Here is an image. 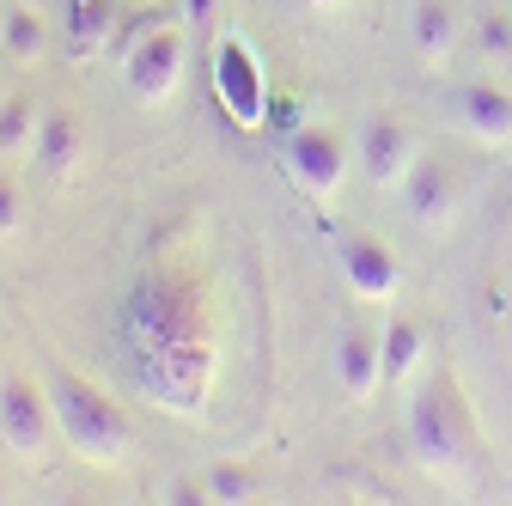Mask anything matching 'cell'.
Segmentation results:
<instances>
[{
	"instance_id": "cell-11",
	"label": "cell",
	"mask_w": 512,
	"mask_h": 506,
	"mask_svg": "<svg viewBox=\"0 0 512 506\" xmlns=\"http://www.w3.org/2000/svg\"><path fill=\"white\" fill-rule=\"evenodd\" d=\"M403 202H409V220L415 226H445L458 208V177L445 159H415V171L403 177Z\"/></svg>"
},
{
	"instance_id": "cell-5",
	"label": "cell",
	"mask_w": 512,
	"mask_h": 506,
	"mask_svg": "<svg viewBox=\"0 0 512 506\" xmlns=\"http://www.w3.org/2000/svg\"><path fill=\"white\" fill-rule=\"evenodd\" d=\"M122 80H128V92H135L141 104H165L177 92V80H183V37L165 31V25L141 31L122 49Z\"/></svg>"
},
{
	"instance_id": "cell-13",
	"label": "cell",
	"mask_w": 512,
	"mask_h": 506,
	"mask_svg": "<svg viewBox=\"0 0 512 506\" xmlns=\"http://www.w3.org/2000/svg\"><path fill=\"white\" fill-rule=\"evenodd\" d=\"M336 372H342V391L348 397H372L384 385V336L372 330H348L336 342Z\"/></svg>"
},
{
	"instance_id": "cell-24",
	"label": "cell",
	"mask_w": 512,
	"mask_h": 506,
	"mask_svg": "<svg viewBox=\"0 0 512 506\" xmlns=\"http://www.w3.org/2000/svg\"><path fill=\"white\" fill-rule=\"evenodd\" d=\"M299 7H311V13H336V7H348V0H299Z\"/></svg>"
},
{
	"instance_id": "cell-10",
	"label": "cell",
	"mask_w": 512,
	"mask_h": 506,
	"mask_svg": "<svg viewBox=\"0 0 512 506\" xmlns=\"http://www.w3.org/2000/svg\"><path fill=\"white\" fill-rule=\"evenodd\" d=\"M342 281H348L354 299L384 305V299H397L403 269H397V257H391L378 238H348V244H342Z\"/></svg>"
},
{
	"instance_id": "cell-28",
	"label": "cell",
	"mask_w": 512,
	"mask_h": 506,
	"mask_svg": "<svg viewBox=\"0 0 512 506\" xmlns=\"http://www.w3.org/2000/svg\"><path fill=\"white\" fill-rule=\"evenodd\" d=\"M0 98H7V92H0Z\"/></svg>"
},
{
	"instance_id": "cell-23",
	"label": "cell",
	"mask_w": 512,
	"mask_h": 506,
	"mask_svg": "<svg viewBox=\"0 0 512 506\" xmlns=\"http://www.w3.org/2000/svg\"><path fill=\"white\" fill-rule=\"evenodd\" d=\"M263 122H275V129H287V135H293V129H299V110H293V98H269V116H263Z\"/></svg>"
},
{
	"instance_id": "cell-17",
	"label": "cell",
	"mask_w": 512,
	"mask_h": 506,
	"mask_svg": "<svg viewBox=\"0 0 512 506\" xmlns=\"http://www.w3.org/2000/svg\"><path fill=\"white\" fill-rule=\"evenodd\" d=\"M0 43H7V55H19V61L43 55L49 31H43V7H37V0H19V7L0 13Z\"/></svg>"
},
{
	"instance_id": "cell-2",
	"label": "cell",
	"mask_w": 512,
	"mask_h": 506,
	"mask_svg": "<svg viewBox=\"0 0 512 506\" xmlns=\"http://www.w3.org/2000/svg\"><path fill=\"white\" fill-rule=\"evenodd\" d=\"M49 397H55L61 439H68L86 464H122V458H128V446H135V427H128L122 403L104 397L92 378L55 366V372H49Z\"/></svg>"
},
{
	"instance_id": "cell-27",
	"label": "cell",
	"mask_w": 512,
	"mask_h": 506,
	"mask_svg": "<svg viewBox=\"0 0 512 506\" xmlns=\"http://www.w3.org/2000/svg\"><path fill=\"white\" fill-rule=\"evenodd\" d=\"M37 7H49V0H37Z\"/></svg>"
},
{
	"instance_id": "cell-3",
	"label": "cell",
	"mask_w": 512,
	"mask_h": 506,
	"mask_svg": "<svg viewBox=\"0 0 512 506\" xmlns=\"http://www.w3.org/2000/svg\"><path fill=\"white\" fill-rule=\"evenodd\" d=\"M409 446L439 476H452V470L470 464V452H476V421H470V409H464V397H458L452 378H433V385L415 391V403H409Z\"/></svg>"
},
{
	"instance_id": "cell-12",
	"label": "cell",
	"mask_w": 512,
	"mask_h": 506,
	"mask_svg": "<svg viewBox=\"0 0 512 506\" xmlns=\"http://www.w3.org/2000/svg\"><path fill=\"white\" fill-rule=\"evenodd\" d=\"M458 122L476 135V141H488V147H512V92L506 86H464L458 92Z\"/></svg>"
},
{
	"instance_id": "cell-21",
	"label": "cell",
	"mask_w": 512,
	"mask_h": 506,
	"mask_svg": "<svg viewBox=\"0 0 512 506\" xmlns=\"http://www.w3.org/2000/svg\"><path fill=\"white\" fill-rule=\"evenodd\" d=\"M482 43H488V55H512V25L506 19H482Z\"/></svg>"
},
{
	"instance_id": "cell-26",
	"label": "cell",
	"mask_w": 512,
	"mask_h": 506,
	"mask_svg": "<svg viewBox=\"0 0 512 506\" xmlns=\"http://www.w3.org/2000/svg\"><path fill=\"white\" fill-rule=\"evenodd\" d=\"M0 500H7V482H0Z\"/></svg>"
},
{
	"instance_id": "cell-4",
	"label": "cell",
	"mask_w": 512,
	"mask_h": 506,
	"mask_svg": "<svg viewBox=\"0 0 512 506\" xmlns=\"http://www.w3.org/2000/svg\"><path fill=\"white\" fill-rule=\"evenodd\" d=\"M281 159H287V177L305 189V196L324 202V196H336V189H342L354 147L336 129H324V122H299V129L281 141Z\"/></svg>"
},
{
	"instance_id": "cell-15",
	"label": "cell",
	"mask_w": 512,
	"mask_h": 506,
	"mask_svg": "<svg viewBox=\"0 0 512 506\" xmlns=\"http://www.w3.org/2000/svg\"><path fill=\"white\" fill-rule=\"evenodd\" d=\"M116 31V7L110 0H68V55L92 61Z\"/></svg>"
},
{
	"instance_id": "cell-22",
	"label": "cell",
	"mask_w": 512,
	"mask_h": 506,
	"mask_svg": "<svg viewBox=\"0 0 512 506\" xmlns=\"http://www.w3.org/2000/svg\"><path fill=\"white\" fill-rule=\"evenodd\" d=\"M165 500H171V506H202V500H214V494H208V482H171Z\"/></svg>"
},
{
	"instance_id": "cell-18",
	"label": "cell",
	"mask_w": 512,
	"mask_h": 506,
	"mask_svg": "<svg viewBox=\"0 0 512 506\" xmlns=\"http://www.w3.org/2000/svg\"><path fill=\"white\" fill-rule=\"evenodd\" d=\"M43 116L31 98H0V153H31Z\"/></svg>"
},
{
	"instance_id": "cell-6",
	"label": "cell",
	"mask_w": 512,
	"mask_h": 506,
	"mask_svg": "<svg viewBox=\"0 0 512 506\" xmlns=\"http://www.w3.org/2000/svg\"><path fill=\"white\" fill-rule=\"evenodd\" d=\"M49 433H61L49 385H31V378H0V439H7L19 458H37L49 446Z\"/></svg>"
},
{
	"instance_id": "cell-7",
	"label": "cell",
	"mask_w": 512,
	"mask_h": 506,
	"mask_svg": "<svg viewBox=\"0 0 512 506\" xmlns=\"http://www.w3.org/2000/svg\"><path fill=\"white\" fill-rule=\"evenodd\" d=\"M214 92L226 104L232 122H244V129H256V122L269 116V86H263V68H256V55L244 37H226L220 55H214Z\"/></svg>"
},
{
	"instance_id": "cell-20",
	"label": "cell",
	"mask_w": 512,
	"mask_h": 506,
	"mask_svg": "<svg viewBox=\"0 0 512 506\" xmlns=\"http://www.w3.org/2000/svg\"><path fill=\"white\" fill-rule=\"evenodd\" d=\"M25 226V202H19V183L0 177V238H13Z\"/></svg>"
},
{
	"instance_id": "cell-19",
	"label": "cell",
	"mask_w": 512,
	"mask_h": 506,
	"mask_svg": "<svg viewBox=\"0 0 512 506\" xmlns=\"http://www.w3.org/2000/svg\"><path fill=\"white\" fill-rule=\"evenodd\" d=\"M208 494L226 500V506H238V500L256 494V476H250L244 464H214V470H208Z\"/></svg>"
},
{
	"instance_id": "cell-9",
	"label": "cell",
	"mask_w": 512,
	"mask_h": 506,
	"mask_svg": "<svg viewBox=\"0 0 512 506\" xmlns=\"http://www.w3.org/2000/svg\"><path fill=\"white\" fill-rule=\"evenodd\" d=\"M86 153H92L86 122H80L74 110H49V116H43V129H37V147H31V159L43 165V177L68 189V183L86 171Z\"/></svg>"
},
{
	"instance_id": "cell-8",
	"label": "cell",
	"mask_w": 512,
	"mask_h": 506,
	"mask_svg": "<svg viewBox=\"0 0 512 506\" xmlns=\"http://www.w3.org/2000/svg\"><path fill=\"white\" fill-rule=\"evenodd\" d=\"M360 171L378 183V189H391V183H403L409 171H415V159H421V141H415V129L403 116H372L366 129H360Z\"/></svg>"
},
{
	"instance_id": "cell-16",
	"label": "cell",
	"mask_w": 512,
	"mask_h": 506,
	"mask_svg": "<svg viewBox=\"0 0 512 506\" xmlns=\"http://www.w3.org/2000/svg\"><path fill=\"white\" fill-rule=\"evenodd\" d=\"M421 354H427L421 324L415 318H391V324H384V385H409Z\"/></svg>"
},
{
	"instance_id": "cell-1",
	"label": "cell",
	"mask_w": 512,
	"mask_h": 506,
	"mask_svg": "<svg viewBox=\"0 0 512 506\" xmlns=\"http://www.w3.org/2000/svg\"><path fill=\"white\" fill-rule=\"evenodd\" d=\"M122 348L135 360L147 403L165 415H202L220 378V324L214 293L196 269L159 263L122 299Z\"/></svg>"
},
{
	"instance_id": "cell-14",
	"label": "cell",
	"mask_w": 512,
	"mask_h": 506,
	"mask_svg": "<svg viewBox=\"0 0 512 506\" xmlns=\"http://www.w3.org/2000/svg\"><path fill=\"white\" fill-rule=\"evenodd\" d=\"M409 43H415V55L427 61V68H445V61H452V43H458V13H452V0H415V13H409Z\"/></svg>"
},
{
	"instance_id": "cell-25",
	"label": "cell",
	"mask_w": 512,
	"mask_h": 506,
	"mask_svg": "<svg viewBox=\"0 0 512 506\" xmlns=\"http://www.w3.org/2000/svg\"><path fill=\"white\" fill-rule=\"evenodd\" d=\"M183 7H189V19H208V13H214V0H183Z\"/></svg>"
}]
</instances>
